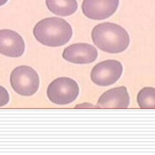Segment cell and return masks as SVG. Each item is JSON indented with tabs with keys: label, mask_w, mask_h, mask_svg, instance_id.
<instances>
[{
	"label": "cell",
	"mask_w": 155,
	"mask_h": 155,
	"mask_svg": "<svg viewBox=\"0 0 155 155\" xmlns=\"http://www.w3.org/2000/svg\"><path fill=\"white\" fill-rule=\"evenodd\" d=\"M91 38L95 45L107 53L117 54L124 52L130 45V35L118 24L100 23L92 29Z\"/></svg>",
	"instance_id": "cell-1"
},
{
	"label": "cell",
	"mask_w": 155,
	"mask_h": 155,
	"mask_svg": "<svg viewBox=\"0 0 155 155\" xmlns=\"http://www.w3.org/2000/svg\"><path fill=\"white\" fill-rule=\"evenodd\" d=\"M32 33L37 41L43 45L59 47L68 43L73 36V29L64 19L49 17L37 23Z\"/></svg>",
	"instance_id": "cell-2"
},
{
	"label": "cell",
	"mask_w": 155,
	"mask_h": 155,
	"mask_svg": "<svg viewBox=\"0 0 155 155\" xmlns=\"http://www.w3.org/2000/svg\"><path fill=\"white\" fill-rule=\"evenodd\" d=\"M10 85L20 96H31L39 87V77L34 69L26 65L18 66L10 73Z\"/></svg>",
	"instance_id": "cell-3"
},
{
	"label": "cell",
	"mask_w": 155,
	"mask_h": 155,
	"mask_svg": "<svg viewBox=\"0 0 155 155\" xmlns=\"http://www.w3.org/2000/svg\"><path fill=\"white\" fill-rule=\"evenodd\" d=\"M79 87L73 78L61 77L53 80L47 88L49 100L56 105H68L76 100Z\"/></svg>",
	"instance_id": "cell-4"
},
{
	"label": "cell",
	"mask_w": 155,
	"mask_h": 155,
	"mask_svg": "<svg viewBox=\"0 0 155 155\" xmlns=\"http://www.w3.org/2000/svg\"><path fill=\"white\" fill-rule=\"evenodd\" d=\"M123 73V65L116 60H106L92 68L91 79L97 86H110L119 80Z\"/></svg>",
	"instance_id": "cell-5"
},
{
	"label": "cell",
	"mask_w": 155,
	"mask_h": 155,
	"mask_svg": "<svg viewBox=\"0 0 155 155\" xmlns=\"http://www.w3.org/2000/svg\"><path fill=\"white\" fill-rule=\"evenodd\" d=\"M119 5V0H84L81 8L87 18L100 21L112 16Z\"/></svg>",
	"instance_id": "cell-6"
},
{
	"label": "cell",
	"mask_w": 155,
	"mask_h": 155,
	"mask_svg": "<svg viewBox=\"0 0 155 155\" xmlns=\"http://www.w3.org/2000/svg\"><path fill=\"white\" fill-rule=\"evenodd\" d=\"M62 57L71 63L90 64L97 59L98 52L93 45L86 43H78L65 48Z\"/></svg>",
	"instance_id": "cell-7"
},
{
	"label": "cell",
	"mask_w": 155,
	"mask_h": 155,
	"mask_svg": "<svg viewBox=\"0 0 155 155\" xmlns=\"http://www.w3.org/2000/svg\"><path fill=\"white\" fill-rule=\"evenodd\" d=\"M25 52V42L18 32L9 29L0 30V54L17 58Z\"/></svg>",
	"instance_id": "cell-8"
},
{
	"label": "cell",
	"mask_w": 155,
	"mask_h": 155,
	"mask_svg": "<svg viewBox=\"0 0 155 155\" xmlns=\"http://www.w3.org/2000/svg\"><path fill=\"white\" fill-rule=\"evenodd\" d=\"M129 105L130 96L125 86L116 87L107 91L97 101V107L127 108Z\"/></svg>",
	"instance_id": "cell-9"
},
{
	"label": "cell",
	"mask_w": 155,
	"mask_h": 155,
	"mask_svg": "<svg viewBox=\"0 0 155 155\" xmlns=\"http://www.w3.org/2000/svg\"><path fill=\"white\" fill-rule=\"evenodd\" d=\"M46 6L51 13L59 16H69L78 9L77 0H45Z\"/></svg>",
	"instance_id": "cell-10"
},
{
	"label": "cell",
	"mask_w": 155,
	"mask_h": 155,
	"mask_svg": "<svg viewBox=\"0 0 155 155\" xmlns=\"http://www.w3.org/2000/svg\"><path fill=\"white\" fill-rule=\"evenodd\" d=\"M137 103L141 108H155V88H142L138 92Z\"/></svg>",
	"instance_id": "cell-11"
},
{
	"label": "cell",
	"mask_w": 155,
	"mask_h": 155,
	"mask_svg": "<svg viewBox=\"0 0 155 155\" xmlns=\"http://www.w3.org/2000/svg\"><path fill=\"white\" fill-rule=\"evenodd\" d=\"M9 101V92L5 87L0 85V107L7 105Z\"/></svg>",
	"instance_id": "cell-12"
},
{
	"label": "cell",
	"mask_w": 155,
	"mask_h": 155,
	"mask_svg": "<svg viewBox=\"0 0 155 155\" xmlns=\"http://www.w3.org/2000/svg\"><path fill=\"white\" fill-rule=\"evenodd\" d=\"M75 107L76 108H87V107H97L92 105L91 103H82V104L77 105Z\"/></svg>",
	"instance_id": "cell-13"
},
{
	"label": "cell",
	"mask_w": 155,
	"mask_h": 155,
	"mask_svg": "<svg viewBox=\"0 0 155 155\" xmlns=\"http://www.w3.org/2000/svg\"><path fill=\"white\" fill-rule=\"evenodd\" d=\"M9 0H0V6H3L4 5H5Z\"/></svg>",
	"instance_id": "cell-14"
}]
</instances>
